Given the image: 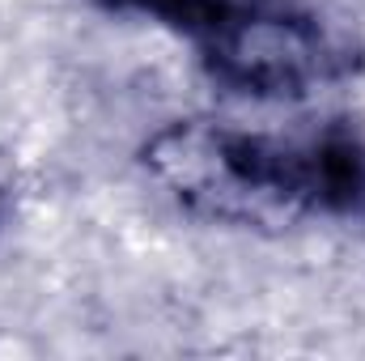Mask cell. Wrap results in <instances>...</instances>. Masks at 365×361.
Here are the masks:
<instances>
[{
  "instance_id": "obj_1",
  "label": "cell",
  "mask_w": 365,
  "mask_h": 361,
  "mask_svg": "<svg viewBox=\"0 0 365 361\" xmlns=\"http://www.w3.org/2000/svg\"><path fill=\"white\" fill-rule=\"evenodd\" d=\"M145 171L187 213L280 230L297 221H365V136L353 123L264 132L179 119L140 149Z\"/></svg>"
},
{
  "instance_id": "obj_2",
  "label": "cell",
  "mask_w": 365,
  "mask_h": 361,
  "mask_svg": "<svg viewBox=\"0 0 365 361\" xmlns=\"http://www.w3.org/2000/svg\"><path fill=\"white\" fill-rule=\"evenodd\" d=\"M153 21L195 51L204 73L242 98H302L349 68V47L306 0H93Z\"/></svg>"
}]
</instances>
